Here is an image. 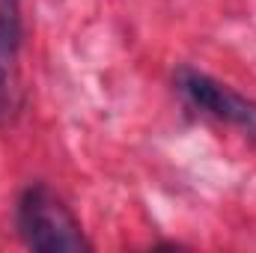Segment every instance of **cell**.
Returning <instances> with one entry per match:
<instances>
[{"mask_svg":"<svg viewBox=\"0 0 256 253\" xmlns=\"http://www.w3.org/2000/svg\"><path fill=\"white\" fill-rule=\"evenodd\" d=\"M15 230L24 248L39 253L92 250L74 212L42 182H33L21 190L15 206Z\"/></svg>","mask_w":256,"mask_h":253,"instance_id":"6da1fadb","label":"cell"},{"mask_svg":"<svg viewBox=\"0 0 256 253\" xmlns=\"http://www.w3.org/2000/svg\"><path fill=\"white\" fill-rule=\"evenodd\" d=\"M173 84H176L179 96L196 114L256 137V102H250L248 96L236 92L232 86L214 80L212 74H206L200 68H191V66L176 68Z\"/></svg>","mask_w":256,"mask_h":253,"instance_id":"7a4b0ae2","label":"cell"},{"mask_svg":"<svg viewBox=\"0 0 256 253\" xmlns=\"http://www.w3.org/2000/svg\"><path fill=\"white\" fill-rule=\"evenodd\" d=\"M21 0H0V122L12 110L15 60L21 51Z\"/></svg>","mask_w":256,"mask_h":253,"instance_id":"3957f363","label":"cell"}]
</instances>
